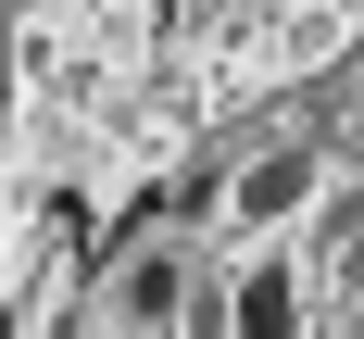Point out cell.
<instances>
[{
	"label": "cell",
	"mask_w": 364,
	"mask_h": 339,
	"mask_svg": "<svg viewBox=\"0 0 364 339\" xmlns=\"http://www.w3.org/2000/svg\"><path fill=\"white\" fill-rule=\"evenodd\" d=\"M126 314H176V264H139L126 276Z\"/></svg>",
	"instance_id": "3"
},
{
	"label": "cell",
	"mask_w": 364,
	"mask_h": 339,
	"mask_svg": "<svg viewBox=\"0 0 364 339\" xmlns=\"http://www.w3.org/2000/svg\"><path fill=\"white\" fill-rule=\"evenodd\" d=\"M239 226H289L301 201H314V151H264V163H239Z\"/></svg>",
	"instance_id": "1"
},
{
	"label": "cell",
	"mask_w": 364,
	"mask_h": 339,
	"mask_svg": "<svg viewBox=\"0 0 364 339\" xmlns=\"http://www.w3.org/2000/svg\"><path fill=\"white\" fill-rule=\"evenodd\" d=\"M352 75H364V50H352Z\"/></svg>",
	"instance_id": "4"
},
{
	"label": "cell",
	"mask_w": 364,
	"mask_h": 339,
	"mask_svg": "<svg viewBox=\"0 0 364 339\" xmlns=\"http://www.w3.org/2000/svg\"><path fill=\"white\" fill-rule=\"evenodd\" d=\"M226 327H252V339H277V327H301V289L264 264V276H239V301H226Z\"/></svg>",
	"instance_id": "2"
}]
</instances>
